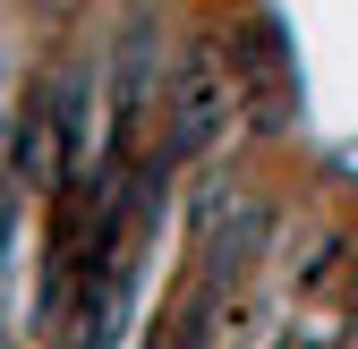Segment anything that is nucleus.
<instances>
[{
  "label": "nucleus",
  "mask_w": 358,
  "mask_h": 349,
  "mask_svg": "<svg viewBox=\"0 0 358 349\" xmlns=\"http://www.w3.org/2000/svg\"><path fill=\"white\" fill-rule=\"evenodd\" d=\"M0 137H9V111H0Z\"/></svg>",
  "instance_id": "f257e3e1"
}]
</instances>
